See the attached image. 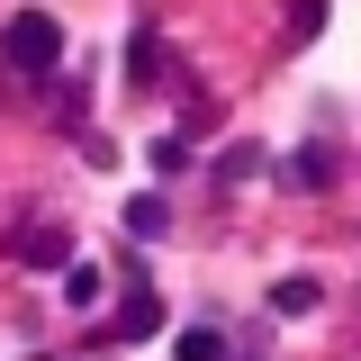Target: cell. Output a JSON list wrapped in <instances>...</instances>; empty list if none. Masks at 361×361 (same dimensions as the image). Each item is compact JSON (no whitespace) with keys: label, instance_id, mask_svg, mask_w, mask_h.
I'll list each match as a JSON object with an SVG mask.
<instances>
[{"label":"cell","instance_id":"cell-3","mask_svg":"<svg viewBox=\"0 0 361 361\" xmlns=\"http://www.w3.org/2000/svg\"><path fill=\"white\" fill-rule=\"evenodd\" d=\"M154 325H163V307H154V289H127V307H118V325H109V334H118V343H145Z\"/></svg>","mask_w":361,"mask_h":361},{"label":"cell","instance_id":"cell-6","mask_svg":"<svg viewBox=\"0 0 361 361\" xmlns=\"http://www.w3.org/2000/svg\"><path fill=\"white\" fill-rule=\"evenodd\" d=\"M163 217H172L163 199H127V235H163Z\"/></svg>","mask_w":361,"mask_h":361},{"label":"cell","instance_id":"cell-2","mask_svg":"<svg viewBox=\"0 0 361 361\" xmlns=\"http://www.w3.org/2000/svg\"><path fill=\"white\" fill-rule=\"evenodd\" d=\"M280 180H289V190H325V180H334V154H325V145H298V154L280 163Z\"/></svg>","mask_w":361,"mask_h":361},{"label":"cell","instance_id":"cell-8","mask_svg":"<svg viewBox=\"0 0 361 361\" xmlns=\"http://www.w3.org/2000/svg\"><path fill=\"white\" fill-rule=\"evenodd\" d=\"M63 298H73V307H90V298H99V271H90V262L63 271Z\"/></svg>","mask_w":361,"mask_h":361},{"label":"cell","instance_id":"cell-1","mask_svg":"<svg viewBox=\"0 0 361 361\" xmlns=\"http://www.w3.org/2000/svg\"><path fill=\"white\" fill-rule=\"evenodd\" d=\"M0 45H9V63H18V73H54V45H63V37H54V18H45V9H18Z\"/></svg>","mask_w":361,"mask_h":361},{"label":"cell","instance_id":"cell-5","mask_svg":"<svg viewBox=\"0 0 361 361\" xmlns=\"http://www.w3.org/2000/svg\"><path fill=\"white\" fill-rule=\"evenodd\" d=\"M271 307H280V316H307V307H316V280H280Z\"/></svg>","mask_w":361,"mask_h":361},{"label":"cell","instance_id":"cell-7","mask_svg":"<svg viewBox=\"0 0 361 361\" xmlns=\"http://www.w3.org/2000/svg\"><path fill=\"white\" fill-rule=\"evenodd\" d=\"M217 353H226V343L208 334V325H190V334H180V361H217Z\"/></svg>","mask_w":361,"mask_h":361},{"label":"cell","instance_id":"cell-4","mask_svg":"<svg viewBox=\"0 0 361 361\" xmlns=\"http://www.w3.org/2000/svg\"><path fill=\"white\" fill-rule=\"evenodd\" d=\"M127 73H135V82H154V73H163V37H154V27L135 37V54H127Z\"/></svg>","mask_w":361,"mask_h":361}]
</instances>
